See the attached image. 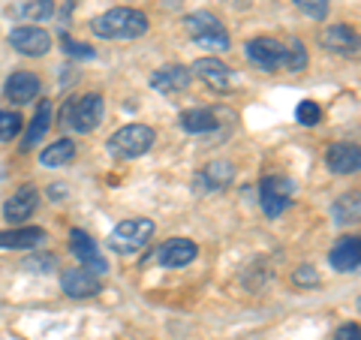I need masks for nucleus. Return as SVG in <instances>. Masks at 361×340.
Returning <instances> with one entry per match:
<instances>
[{
	"instance_id": "f257e3e1",
	"label": "nucleus",
	"mask_w": 361,
	"mask_h": 340,
	"mask_svg": "<svg viewBox=\"0 0 361 340\" xmlns=\"http://www.w3.org/2000/svg\"><path fill=\"white\" fill-rule=\"evenodd\" d=\"M148 28H151L148 16L142 9H127V6H115L90 21V30L99 40H139L148 33Z\"/></svg>"
},
{
	"instance_id": "f03ea898",
	"label": "nucleus",
	"mask_w": 361,
	"mask_h": 340,
	"mask_svg": "<svg viewBox=\"0 0 361 340\" xmlns=\"http://www.w3.org/2000/svg\"><path fill=\"white\" fill-rule=\"evenodd\" d=\"M106 115L103 94H78L63 99L61 106V127H70L75 133H94Z\"/></svg>"
},
{
	"instance_id": "7ed1b4c3",
	"label": "nucleus",
	"mask_w": 361,
	"mask_h": 340,
	"mask_svg": "<svg viewBox=\"0 0 361 340\" xmlns=\"http://www.w3.org/2000/svg\"><path fill=\"white\" fill-rule=\"evenodd\" d=\"M154 142H157L154 127H148V123H127V127H121L106 142V148L118 160H135V157L148 154L154 148Z\"/></svg>"
},
{
	"instance_id": "20e7f679",
	"label": "nucleus",
	"mask_w": 361,
	"mask_h": 340,
	"mask_svg": "<svg viewBox=\"0 0 361 340\" xmlns=\"http://www.w3.org/2000/svg\"><path fill=\"white\" fill-rule=\"evenodd\" d=\"M184 28H187L190 37H193V42L202 45V49H208V51L229 49V33H226L223 21L214 13H208V9H196V13L184 16Z\"/></svg>"
},
{
	"instance_id": "39448f33",
	"label": "nucleus",
	"mask_w": 361,
	"mask_h": 340,
	"mask_svg": "<svg viewBox=\"0 0 361 340\" xmlns=\"http://www.w3.org/2000/svg\"><path fill=\"white\" fill-rule=\"evenodd\" d=\"M151 235H154V223L148 217L121 220L109 235V250H115L121 256H133L151 241Z\"/></svg>"
},
{
	"instance_id": "423d86ee",
	"label": "nucleus",
	"mask_w": 361,
	"mask_h": 340,
	"mask_svg": "<svg viewBox=\"0 0 361 340\" xmlns=\"http://www.w3.org/2000/svg\"><path fill=\"white\" fill-rule=\"evenodd\" d=\"M292 196H295V184L283 175H265L259 184V205L271 220H277L292 205Z\"/></svg>"
},
{
	"instance_id": "0eeeda50",
	"label": "nucleus",
	"mask_w": 361,
	"mask_h": 340,
	"mask_svg": "<svg viewBox=\"0 0 361 340\" xmlns=\"http://www.w3.org/2000/svg\"><path fill=\"white\" fill-rule=\"evenodd\" d=\"M244 51H247V61L262 73H277V70H283V63H286V45L280 40H271V37L250 40L244 45Z\"/></svg>"
},
{
	"instance_id": "6e6552de",
	"label": "nucleus",
	"mask_w": 361,
	"mask_h": 340,
	"mask_svg": "<svg viewBox=\"0 0 361 340\" xmlns=\"http://www.w3.org/2000/svg\"><path fill=\"white\" fill-rule=\"evenodd\" d=\"M70 250H73V256L78 259V265L87 268V271H94L97 277L109 271L106 256L99 253L97 241H94V238H90L85 229H73V232H70Z\"/></svg>"
},
{
	"instance_id": "1a4fd4ad",
	"label": "nucleus",
	"mask_w": 361,
	"mask_h": 340,
	"mask_svg": "<svg viewBox=\"0 0 361 340\" xmlns=\"http://www.w3.org/2000/svg\"><path fill=\"white\" fill-rule=\"evenodd\" d=\"M190 75H196L199 82H205V87H211L214 94H226L235 85V73L226 66L220 58H199L193 66H190Z\"/></svg>"
},
{
	"instance_id": "9d476101",
	"label": "nucleus",
	"mask_w": 361,
	"mask_h": 340,
	"mask_svg": "<svg viewBox=\"0 0 361 340\" xmlns=\"http://www.w3.org/2000/svg\"><path fill=\"white\" fill-rule=\"evenodd\" d=\"M196 256H199L196 241H190V238H169V241H163L160 247H157L154 259H157V265H160V268L175 271V268L190 265Z\"/></svg>"
},
{
	"instance_id": "9b49d317",
	"label": "nucleus",
	"mask_w": 361,
	"mask_h": 340,
	"mask_svg": "<svg viewBox=\"0 0 361 340\" xmlns=\"http://www.w3.org/2000/svg\"><path fill=\"white\" fill-rule=\"evenodd\" d=\"M61 289L70 298H94V296L103 292V283H99V277L94 274V271L78 265V268H66L61 274Z\"/></svg>"
},
{
	"instance_id": "f8f14e48",
	"label": "nucleus",
	"mask_w": 361,
	"mask_h": 340,
	"mask_svg": "<svg viewBox=\"0 0 361 340\" xmlns=\"http://www.w3.org/2000/svg\"><path fill=\"white\" fill-rule=\"evenodd\" d=\"M9 45L16 51L27 54V58H42V54L51 51V37L37 25H27V28H16L9 33Z\"/></svg>"
},
{
	"instance_id": "ddd939ff",
	"label": "nucleus",
	"mask_w": 361,
	"mask_h": 340,
	"mask_svg": "<svg viewBox=\"0 0 361 340\" xmlns=\"http://www.w3.org/2000/svg\"><path fill=\"white\" fill-rule=\"evenodd\" d=\"M193 82V75H190V66H180V63H166L160 70H154L151 75V87L160 90L166 97H175V94H184Z\"/></svg>"
},
{
	"instance_id": "4468645a",
	"label": "nucleus",
	"mask_w": 361,
	"mask_h": 340,
	"mask_svg": "<svg viewBox=\"0 0 361 340\" xmlns=\"http://www.w3.org/2000/svg\"><path fill=\"white\" fill-rule=\"evenodd\" d=\"M232 178H235L232 163H226V160H214V163L202 166L199 172H196L193 187H196V193H223L226 187L232 184Z\"/></svg>"
},
{
	"instance_id": "2eb2a0df",
	"label": "nucleus",
	"mask_w": 361,
	"mask_h": 340,
	"mask_svg": "<svg viewBox=\"0 0 361 340\" xmlns=\"http://www.w3.org/2000/svg\"><path fill=\"white\" fill-rule=\"evenodd\" d=\"M39 205V190L37 184H21L13 196L6 199V205H4V217L9 223H18V220H30L33 217V211H37Z\"/></svg>"
},
{
	"instance_id": "dca6fc26",
	"label": "nucleus",
	"mask_w": 361,
	"mask_h": 340,
	"mask_svg": "<svg viewBox=\"0 0 361 340\" xmlns=\"http://www.w3.org/2000/svg\"><path fill=\"white\" fill-rule=\"evenodd\" d=\"M325 166L331 169L334 175H355L361 166V151L353 142H337L325 151Z\"/></svg>"
},
{
	"instance_id": "f3484780",
	"label": "nucleus",
	"mask_w": 361,
	"mask_h": 340,
	"mask_svg": "<svg viewBox=\"0 0 361 340\" xmlns=\"http://www.w3.org/2000/svg\"><path fill=\"white\" fill-rule=\"evenodd\" d=\"M329 262L334 271H341V274H353L358 271L361 265V247H358V238L349 235V238H337L331 253H329Z\"/></svg>"
},
{
	"instance_id": "a211bd4d",
	"label": "nucleus",
	"mask_w": 361,
	"mask_h": 340,
	"mask_svg": "<svg viewBox=\"0 0 361 340\" xmlns=\"http://www.w3.org/2000/svg\"><path fill=\"white\" fill-rule=\"evenodd\" d=\"M45 241V229L39 226H16L0 232V250H33Z\"/></svg>"
},
{
	"instance_id": "6ab92c4d",
	"label": "nucleus",
	"mask_w": 361,
	"mask_h": 340,
	"mask_svg": "<svg viewBox=\"0 0 361 340\" xmlns=\"http://www.w3.org/2000/svg\"><path fill=\"white\" fill-rule=\"evenodd\" d=\"M39 75L37 73H27V70H18V73H13L6 78V97L13 99V103H18V106H27V103H33L37 99V94H39Z\"/></svg>"
},
{
	"instance_id": "aec40b11",
	"label": "nucleus",
	"mask_w": 361,
	"mask_h": 340,
	"mask_svg": "<svg viewBox=\"0 0 361 340\" xmlns=\"http://www.w3.org/2000/svg\"><path fill=\"white\" fill-rule=\"evenodd\" d=\"M322 45L329 51H334V54H343V58H355V54H358V37H355V30L349 28V25H331V28H325Z\"/></svg>"
},
{
	"instance_id": "412c9836",
	"label": "nucleus",
	"mask_w": 361,
	"mask_h": 340,
	"mask_svg": "<svg viewBox=\"0 0 361 340\" xmlns=\"http://www.w3.org/2000/svg\"><path fill=\"white\" fill-rule=\"evenodd\" d=\"M178 127L184 133H190V135H202V133L217 130L220 121H217V111L214 109H187V111H180Z\"/></svg>"
},
{
	"instance_id": "4be33fe9",
	"label": "nucleus",
	"mask_w": 361,
	"mask_h": 340,
	"mask_svg": "<svg viewBox=\"0 0 361 340\" xmlns=\"http://www.w3.org/2000/svg\"><path fill=\"white\" fill-rule=\"evenodd\" d=\"M49 127H51V103L49 99H39L37 115H33V121L27 123V133H25V139H21V151L37 148V145L42 142V135L49 133Z\"/></svg>"
},
{
	"instance_id": "5701e85b",
	"label": "nucleus",
	"mask_w": 361,
	"mask_h": 340,
	"mask_svg": "<svg viewBox=\"0 0 361 340\" xmlns=\"http://www.w3.org/2000/svg\"><path fill=\"white\" fill-rule=\"evenodd\" d=\"M73 160H75V142L73 139L51 142L49 148H42V154H39V163L45 169H61V166H70Z\"/></svg>"
},
{
	"instance_id": "b1692460",
	"label": "nucleus",
	"mask_w": 361,
	"mask_h": 340,
	"mask_svg": "<svg viewBox=\"0 0 361 340\" xmlns=\"http://www.w3.org/2000/svg\"><path fill=\"white\" fill-rule=\"evenodd\" d=\"M331 214H334V223H341V226L355 223L358 214H361V199H358V193H343V196L334 202Z\"/></svg>"
},
{
	"instance_id": "393cba45",
	"label": "nucleus",
	"mask_w": 361,
	"mask_h": 340,
	"mask_svg": "<svg viewBox=\"0 0 361 340\" xmlns=\"http://www.w3.org/2000/svg\"><path fill=\"white\" fill-rule=\"evenodd\" d=\"M18 16L37 25V21H45V18L54 16V4H51V0H21V4H18Z\"/></svg>"
},
{
	"instance_id": "a878e982",
	"label": "nucleus",
	"mask_w": 361,
	"mask_h": 340,
	"mask_svg": "<svg viewBox=\"0 0 361 340\" xmlns=\"http://www.w3.org/2000/svg\"><path fill=\"white\" fill-rule=\"evenodd\" d=\"M307 49H304V42L301 40H292L289 45H286V70L289 73H301V70H307Z\"/></svg>"
},
{
	"instance_id": "bb28decb",
	"label": "nucleus",
	"mask_w": 361,
	"mask_h": 340,
	"mask_svg": "<svg viewBox=\"0 0 361 340\" xmlns=\"http://www.w3.org/2000/svg\"><path fill=\"white\" fill-rule=\"evenodd\" d=\"M21 133V115L9 109H0V142H13Z\"/></svg>"
},
{
	"instance_id": "cd10ccee",
	"label": "nucleus",
	"mask_w": 361,
	"mask_h": 340,
	"mask_svg": "<svg viewBox=\"0 0 361 340\" xmlns=\"http://www.w3.org/2000/svg\"><path fill=\"white\" fill-rule=\"evenodd\" d=\"M61 49H63L66 54H70V58H78V61H94V58H97V51L90 49L87 42L73 40L70 33H63V37H61Z\"/></svg>"
},
{
	"instance_id": "c85d7f7f",
	"label": "nucleus",
	"mask_w": 361,
	"mask_h": 340,
	"mask_svg": "<svg viewBox=\"0 0 361 340\" xmlns=\"http://www.w3.org/2000/svg\"><path fill=\"white\" fill-rule=\"evenodd\" d=\"M295 118H298L301 127H316L322 118V109H319V103H313V99H301L298 109H295Z\"/></svg>"
},
{
	"instance_id": "c756f323",
	"label": "nucleus",
	"mask_w": 361,
	"mask_h": 340,
	"mask_svg": "<svg viewBox=\"0 0 361 340\" xmlns=\"http://www.w3.org/2000/svg\"><path fill=\"white\" fill-rule=\"evenodd\" d=\"M292 4H295L307 18H316V21H322L329 16V6H331L329 0H292Z\"/></svg>"
},
{
	"instance_id": "7c9ffc66",
	"label": "nucleus",
	"mask_w": 361,
	"mask_h": 340,
	"mask_svg": "<svg viewBox=\"0 0 361 340\" xmlns=\"http://www.w3.org/2000/svg\"><path fill=\"white\" fill-rule=\"evenodd\" d=\"M292 283L301 289H316L319 286V274H316L313 265H298L295 271H292Z\"/></svg>"
},
{
	"instance_id": "2f4dec72",
	"label": "nucleus",
	"mask_w": 361,
	"mask_h": 340,
	"mask_svg": "<svg viewBox=\"0 0 361 340\" xmlns=\"http://www.w3.org/2000/svg\"><path fill=\"white\" fill-rule=\"evenodd\" d=\"M25 268L27 271H39V274H49V271L58 268V259H54L51 253H39V256L25 259Z\"/></svg>"
},
{
	"instance_id": "473e14b6",
	"label": "nucleus",
	"mask_w": 361,
	"mask_h": 340,
	"mask_svg": "<svg viewBox=\"0 0 361 340\" xmlns=\"http://www.w3.org/2000/svg\"><path fill=\"white\" fill-rule=\"evenodd\" d=\"M358 337H361L358 322H343V325L334 332V340H358Z\"/></svg>"
}]
</instances>
